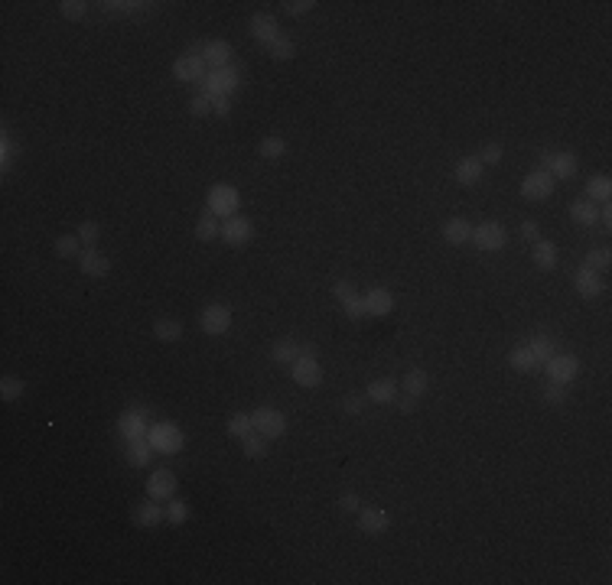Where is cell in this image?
<instances>
[{"label": "cell", "instance_id": "3957f363", "mask_svg": "<svg viewBox=\"0 0 612 585\" xmlns=\"http://www.w3.org/2000/svg\"><path fill=\"white\" fill-rule=\"evenodd\" d=\"M544 368H548V381H554V384H573L577 381V374H580V358L577 354H550L548 361H544Z\"/></svg>", "mask_w": 612, "mask_h": 585}, {"label": "cell", "instance_id": "74e56055", "mask_svg": "<svg viewBox=\"0 0 612 585\" xmlns=\"http://www.w3.org/2000/svg\"><path fill=\"white\" fill-rule=\"evenodd\" d=\"M78 247H82V237H78V234H62V237H55V254L59 257H76Z\"/></svg>", "mask_w": 612, "mask_h": 585}, {"label": "cell", "instance_id": "ffe728a7", "mask_svg": "<svg viewBox=\"0 0 612 585\" xmlns=\"http://www.w3.org/2000/svg\"><path fill=\"white\" fill-rule=\"evenodd\" d=\"M469 237H473V224L466 222V218H450V222L443 224V241L453 247H462L469 244Z\"/></svg>", "mask_w": 612, "mask_h": 585}, {"label": "cell", "instance_id": "680465c9", "mask_svg": "<svg viewBox=\"0 0 612 585\" xmlns=\"http://www.w3.org/2000/svg\"><path fill=\"white\" fill-rule=\"evenodd\" d=\"M596 224H602V231H609V228H612V208H602L600 222H596Z\"/></svg>", "mask_w": 612, "mask_h": 585}, {"label": "cell", "instance_id": "6f0895ef", "mask_svg": "<svg viewBox=\"0 0 612 585\" xmlns=\"http://www.w3.org/2000/svg\"><path fill=\"white\" fill-rule=\"evenodd\" d=\"M10 160H13V140H10V134L3 130V170H10Z\"/></svg>", "mask_w": 612, "mask_h": 585}, {"label": "cell", "instance_id": "6da1fadb", "mask_svg": "<svg viewBox=\"0 0 612 585\" xmlns=\"http://www.w3.org/2000/svg\"><path fill=\"white\" fill-rule=\"evenodd\" d=\"M241 85V75H238L235 65H225V69H209V75L202 78V95L205 98H231Z\"/></svg>", "mask_w": 612, "mask_h": 585}, {"label": "cell", "instance_id": "603a6c76", "mask_svg": "<svg viewBox=\"0 0 612 585\" xmlns=\"http://www.w3.org/2000/svg\"><path fill=\"white\" fill-rule=\"evenodd\" d=\"M362 296H365L368 316H387V312L394 309V296H391L387 289H381V287L368 289V293H362Z\"/></svg>", "mask_w": 612, "mask_h": 585}, {"label": "cell", "instance_id": "8992f818", "mask_svg": "<svg viewBox=\"0 0 612 585\" xmlns=\"http://www.w3.org/2000/svg\"><path fill=\"white\" fill-rule=\"evenodd\" d=\"M238 205H241V195H238L235 186H212V192H209V212L218 218V215H225V218H231V215L238 212Z\"/></svg>", "mask_w": 612, "mask_h": 585}, {"label": "cell", "instance_id": "e0dca14e", "mask_svg": "<svg viewBox=\"0 0 612 585\" xmlns=\"http://www.w3.org/2000/svg\"><path fill=\"white\" fill-rule=\"evenodd\" d=\"M78 267H82L85 277H107L111 273V260L101 251H95V247H88L85 254L78 257Z\"/></svg>", "mask_w": 612, "mask_h": 585}, {"label": "cell", "instance_id": "2e32d148", "mask_svg": "<svg viewBox=\"0 0 612 585\" xmlns=\"http://www.w3.org/2000/svg\"><path fill=\"white\" fill-rule=\"evenodd\" d=\"M147 494H150L153 501H170L173 494H176V475L166 471V468L153 471L150 481H147Z\"/></svg>", "mask_w": 612, "mask_h": 585}, {"label": "cell", "instance_id": "ee69618b", "mask_svg": "<svg viewBox=\"0 0 612 585\" xmlns=\"http://www.w3.org/2000/svg\"><path fill=\"white\" fill-rule=\"evenodd\" d=\"M541 397H544V400H548L550 406H560V404H563V400H567V387H563V384H554V381H548V387L541 390Z\"/></svg>", "mask_w": 612, "mask_h": 585}, {"label": "cell", "instance_id": "c3c4849f", "mask_svg": "<svg viewBox=\"0 0 612 585\" xmlns=\"http://www.w3.org/2000/svg\"><path fill=\"white\" fill-rule=\"evenodd\" d=\"M98 234H101V224H98V222H82V228H78V237H82V244H95Z\"/></svg>", "mask_w": 612, "mask_h": 585}, {"label": "cell", "instance_id": "cb8c5ba5", "mask_svg": "<svg viewBox=\"0 0 612 585\" xmlns=\"http://www.w3.org/2000/svg\"><path fill=\"white\" fill-rule=\"evenodd\" d=\"M570 218L580 224V228H593V224L600 222V208H596V202H590V199H577V202L570 205Z\"/></svg>", "mask_w": 612, "mask_h": 585}, {"label": "cell", "instance_id": "d590c367", "mask_svg": "<svg viewBox=\"0 0 612 585\" xmlns=\"http://www.w3.org/2000/svg\"><path fill=\"white\" fill-rule=\"evenodd\" d=\"M258 153L264 156V160H280V156L287 153V140L283 137H264L261 140V147H258Z\"/></svg>", "mask_w": 612, "mask_h": 585}, {"label": "cell", "instance_id": "484cf974", "mask_svg": "<svg viewBox=\"0 0 612 585\" xmlns=\"http://www.w3.org/2000/svg\"><path fill=\"white\" fill-rule=\"evenodd\" d=\"M531 257H534V264L541 267V270H554L557 267V244L554 241H534V251H531Z\"/></svg>", "mask_w": 612, "mask_h": 585}, {"label": "cell", "instance_id": "7a4b0ae2", "mask_svg": "<svg viewBox=\"0 0 612 585\" xmlns=\"http://www.w3.org/2000/svg\"><path fill=\"white\" fill-rule=\"evenodd\" d=\"M173 75L180 78V82H202L205 75V59H202V46L195 43L189 46V53H183L173 65Z\"/></svg>", "mask_w": 612, "mask_h": 585}, {"label": "cell", "instance_id": "ba28073f", "mask_svg": "<svg viewBox=\"0 0 612 585\" xmlns=\"http://www.w3.org/2000/svg\"><path fill=\"white\" fill-rule=\"evenodd\" d=\"M150 433V410L147 406H130L121 413V436L124 439H143Z\"/></svg>", "mask_w": 612, "mask_h": 585}, {"label": "cell", "instance_id": "7c38bea8", "mask_svg": "<svg viewBox=\"0 0 612 585\" xmlns=\"http://www.w3.org/2000/svg\"><path fill=\"white\" fill-rule=\"evenodd\" d=\"M290 368H293V371H290L293 381L300 384V387H320V384H322V368H320V361H316V358L300 354Z\"/></svg>", "mask_w": 612, "mask_h": 585}, {"label": "cell", "instance_id": "ac0fdd59", "mask_svg": "<svg viewBox=\"0 0 612 585\" xmlns=\"http://www.w3.org/2000/svg\"><path fill=\"white\" fill-rule=\"evenodd\" d=\"M577 170H580V160H577V153H570V150H563V153H554V160H550V166H548V172L554 176V182L577 176Z\"/></svg>", "mask_w": 612, "mask_h": 585}, {"label": "cell", "instance_id": "b9f144b4", "mask_svg": "<svg viewBox=\"0 0 612 585\" xmlns=\"http://www.w3.org/2000/svg\"><path fill=\"white\" fill-rule=\"evenodd\" d=\"M23 390H26V384L20 377H3L0 381V397L3 400H17V397H23Z\"/></svg>", "mask_w": 612, "mask_h": 585}, {"label": "cell", "instance_id": "11a10c76", "mask_svg": "<svg viewBox=\"0 0 612 585\" xmlns=\"http://www.w3.org/2000/svg\"><path fill=\"white\" fill-rule=\"evenodd\" d=\"M209 101H212V114L215 117H228V114H231V101H228V98H209Z\"/></svg>", "mask_w": 612, "mask_h": 585}, {"label": "cell", "instance_id": "9f6ffc18", "mask_svg": "<svg viewBox=\"0 0 612 585\" xmlns=\"http://www.w3.org/2000/svg\"><path fill=\"white\" fill-rule=\"evenodd\" d=\"M394 404H398L401 413H414V410H417V397H410V394L394 397Z\"/></svg>", "mask_w": 612, "mask_h": 585}, {"label": "cell", "instance_id": "7dc6e473", "mask_svg": "<svg viewBox=\"0 0 612 585\" xmlns=\"http://www.w3.org/2000/svg\"><path fill=\"white\" fill-rule=\"evenodd\" d=\"M186 517H189L186 501H170V507H166V521H170V523H183Z\"/></svg>", "mask_w": 612, "mask_h": 585}, {"label": "cell", "instance_id": "4dcf8cb0", "mask_svg": "<svg viewBox=\"0 0 612 585\" xmlns=\"http://www.w3.org/2000/svg\"><path fill=\"white\" fill-rule=\"evenodd\" d=\"M508 364H512L515 371L527 374V371H534V368H537V358H534V351L527 348V345H521V348H515L512 354H508Z\"/></svg>", "mask_w": 612, "mask_h": 585}, {"label": "cell", "instance_id": "db71d44e", "mask_svg": "<svg viewBox=\"0 0 612 585\" xmlns=\"http://www.w3.org/2000/svg\"><path fill=\"white\" fill-rule=\"evenodd\" d=\"M521 237H525V241H531V244H534V241H541V228H537V222H531V218H527V222H521Z\"/></svg>", "mask_w": 612, "mask_h": 585}, {"label": "cell", "instance_id": "bcb514c9", "mask_svg": "<svg viewBox=\"0 0 612 585\" xmlns=\"http://www.w3.org/2000/svg\"><path fill=\"white\" fill-rule=\"evenodd\" d=\"M502 156H505V147H502V143H489V147L479 153V163H482V166L485 163H489V166H498Z\"/></svg>", "mask_w": 612, "mask_h": 585}, {"label": "cell", "instance_id": "60d3db41", "mask_svg": "<svg viewBox=\"0 0 612 585\" xmlns=\"http://www.w3.org/2000/svg\"><path fill=\"white\" fill-rule=\"evenodd\" d=\"M342 309H345V316H349V319H365L368 316V309H365V296H358V293H355V296H349L342 303Z\"/></svg>", "mask_w": 612, "mask_h": 585}, {"label": "cell", "instance_id": "681fc988", "mask_svg": "<svg viewBox=\"0 0 612 585\" xmlns=\"http://www.w3.org/2000/svg\"><path fill=\"white\" fill-rule=\"evenodd\" d=\"M189 111H193V117H209L212 114V101L205 95H195L193 101H189Z\"/></svg>", "mask_w": 612, "mask_h": 585}, {"label": "cell", "instance_id": "5bb4252c", "mask_svg": "<svg viewBox=\"0 0 612 585\" xmlns=\"http://www.w3.org/2000/svg\"><path fill=\"white\" fill-rule=\"evenodd\" d=\"M358 527H362V533H368V537H378V533H387L391 517H387V511H381V507H362V511H358Z\"/></svg>", "mask_w": 612, "mask_h": 585}, {"label": "cell", "instance_id": "f546056e", "mask_svg": "<svg viewBox=\"0 0 612 585\" xmlns=\"http://www.w3.org/2000/svg\"><path fill=\"white\" fill-rule=\"evenodd\" d=\"M166 517V511H163L160 504H153V501H147V504H140L137 511H134V521L140 523V527H157V523Z\"/></svg>", "mask_w": 612, "mask_h": 585}, {"label": "cell", "instance_id": "30bf717a", "mask_svg": "<svg viewBox=\"0 0 612 585\" xmlns=\"http://www.w3.org/2000/svg\"><path fill=\"white\" fill-rule=\"evenodd\" d=\"M199 325H202L205 335H225V332L231 329V309L222 306V303L205 306L202 316H199Z\"/></svg>", "mask_w": 612, "mask_h": 585}, {"label": "cell", "instance_id": "8d00e7d4", "mask_svg": "<svg viewBox=\"0 0 612 585\" xmlns=\"http://www.w3.org/2000/svg\"><path fill=\"white\" fill-rule=\"evenodd\" d=\"M247 433H254V420H251V413H235L231 420H228V436L245 439Z\"/></svg>", "mask_w": 612, "mask_h": 585}, {"label": "cell", "instance_id": "7402d4cb", "mask_svg": "<svg viewBox=\"0 0 612 585\" xmlns=\"http://www.w3.org/2000/svg\"><path fill=\"white\" fill-rule=\"evenodd\" d=\"M365 397L371 404H394V397H398V381H391V377H378V381L368 384Z\"/></svg>", "mask_w": 612, "mask_h": 585}, {"label": "cell", "instance_id": "f5cc1de1", "mask_svg": "<svg viewBox=\"0 0 612 585\" xmlns=\"http://www.w3.org/2000/svg\"><path fill=\"white\" fill-rule=\"evenodd\" d=\"M339 507H342V511H349V514H358V511H362V498L349 491V494H342V498H339Z\"/></svg>", "mask_w": 612, "mask_h": 585}, {"label": "cell", "instance_id": "ab89813d", "mask_svg": "<svg viewBox=\"0 0 612 585\" xmlns=\"http://www.w3.org/2000/svg\"><path fill=\"white\" fill-rule=\"evenodd\" d=\"M527 348L534 351V358H537V361H548L550 354H554V341H550L548 335H534V339L527 341Z\"/></svg>", "mask_w": 612, "mask_h": 585}, {"label": "cell", "instance_id": "f907efd6", "mask_svg": "<svg viewBox=\"0 0 612 585\" xmlns=\"http://www.w3.org/2000/svg\"><path fill=\"white\" fill-rule=\"evenodd\" d=\"M290 17H306V13L316 7V0H290V3H283Z\"/></svg>", "mask_w": 612, "mask_h": 585}, {"label": "cell", "instance_id": "7bdbcfd3", "mask_svg": "<svg viewBox=\"0 0 612 585\" xmlns=\"http://www.w3.org/2000/svg\"><path fill=\"white\" fill-rule=\"evenodd\" d=\"M59 10H62L65 20H82V17L88 13V3H85V0H62V3H59Z\"/></svg>", "mask_w": 612, "mask_h": 585}, {"label": "cell", "instance_id": "4316f807", "mask_svg": "<svg viewBox=\"0 0 612 585\" xmlns=\"http://www.w3.org/2000/svg\"><path fill=\"white\" fill-rule=\"evenodd\" d=\"M401 384H404V394L423 397V394H427V387H430V377H427V371H423V368H410Z\"/></svg>", "mask_w": 612, "mask_h": 585}, {"label": "cell", "instance_id": "91938a15", "mask_svg": "<svg viewBox=\"0 0 612 585\" xmlns=\"http://www.w3.org/2000/svg\"><path fill=\"white\" fill-rule=\"evenodd\" d=\"M537 160H541V170H548L550 160H554V153H550V150H541V156H537Z\"/></svg>", "mask_w": 612, "mask_h": 585}, {"label": "cell", "instance_id": "e575fe53", "mask_svg": "<svg viewBox=\"0 0 612 585\" xmlns=\"http://www.w3.org/2000/svg\"><path fill=\"white\" fill-rule=\"evenodd\" d=\"M153 335H157L160 341H176L180 335H183V325H180L176 319H157L153 322Z\"/></svg>", "mask_w": 612, "mask_h": 585}, {"label": "cell", "instance_id": "d6986e66", "mask_svg": "<svg viewBox=\"0 0 612 585\" xmlns=\"http://www.w3.org/2000/svg\"><path fill=\"white\" fill-rule=\"evenodd\" d=\"M157 452V449L150 446V439L143 436V439H128V449H124V458H128V465L134 468H143V465H150V456Z\"/></svg>", "mask_w": 612, "mask_h": 585}, {"label": "cell", "instance_id": "d4e9b609", "mask_svg": "<svg viewBox=\"0 0 612 585\" xmlns=\"http://www.w3.org/2000/svg\"><path fill=\"white\" fill-rule=\"evenodd\" d=\"M482 163H479V156H462L460 163H456V179L462 182V186H475V182L482 179Z\"/></svg>", "mask_w": 612, "mask_h": 585}, {"label": "cell", "instance_id": "52a82bcc", "mask_svg": "<svg viewBox=\"0 0 612 585\" xmlns=\"http://www.w3.org/2000/svg\"><path fill=\"white\" fill-rule=\"evenodd\" d=\"M479 251H502L508 241V231L498 222H482L473 228V237H469Z\"/></svg>", "mask_w": 612, "mask_h": 585}, {"label": "cell", "instance_id": "f35d334b", "mask_svg": "<svg viewBox=\"0 0 612 585\" xmlns=\"http://www.w3.org/2000/svg\"><path fill=\"white\" fill-rule=\"evenodd\" d=\"M609 264H612L609 247H596V251H590V254L583 257V267H590V270H606Z\"/></svg>", "mask_w": 612, "mask_h": 585}, {"label": "cell", "instance_id": "5b68a950", "mask_svg": "<svg viewBox=\"0 0 612 585\" xmlns=\"http://www.w3.org/2000/svg\"><path fill=\"white\" fill-rule=\"evenodd\" d=\"M251 420H254V429L264 439H277L287 433V416L280 413V410H274V406H258L251 413Z\"/></svg>", "mask_w": 612, "mask_h": 585}, {"label": "cell", "instance_id": "277c9868", "mask_svg": "<svg viewBox=\"0 0 612 585\" xmlns=\"http://www.w3.org/2000/svg\"><path fill=\"white\" fill-rule=\"evenodd\" d=\"M147 439H150V446L157 449V452H163V456H176V452L183 449V433L173 423H153Z\"/></svg>", "mask_w": 612, "mask_h": 585}, {"label": "cell", "instance_id": "1f68e13d", "mask_svg": "<svg viewBox=\"0 0 612 585\" xmlns=\"http://www.w3.org/2000/svg\"><path fill=\"white\" fill-rule=\"evenodd\" d=\"M241 449H245L247 458H264V456H268V439L254 429V433H247V436L241 439Z\"/></svg>", "mask_w": 612, "mask_h": 585}, {"label": "cell", "instance_id": "8fae6325", "mask_svg": "<svg viewBox=\"0 0 612 585\" xmlns=\"http://www.w3.org/2000/svg\"><path fill=\"white\" fill-rule=\"evenodd\" d=\"M218 237H225L231 247H241V244H247V241L254 237V224L247 222V218H241V215H231V218H225V222H222Z\"/></svg>", "mask_w": 612, "mask_h": 585}, {"label": "cell", "instance_id": "83f0119b", "mask_svg": "<svg viewBox=\"0 0 612 585\" xmlns=\"http://www.w3.org/2000/svg\"><path fill=\"white\" fill-rule=\"evenodd\" d=\"M270 358H274L277 364H293L297 358H300V345H297L293 339H280L277 345L270 348Z\"/></svg>", "mask_w": 612, "mask_h": 585}, {"label": "cell", "instance_id": "d6a6232c", "mask_svg": "<svg viewBox=\"0 0 612 585\" xmlns=\"http://www.w3.org/2000/svg\"><path fill=\"white\" fill-rule=\"evenodd\" d=\"M268 49H270V55H274L277 62H290L293 55H297V46H293V39H290V36H283V33H280V36L268 46Z\"/></svg>", "mask_w": 612, "mask_h": 585}, {"label": "cell", "instance_id": "9a60e30c", "mask_svg": "<svg viewBox=\"0 0 612 585\" xmlns=\"http://www.w3.org/2000/svg\"><path fill=\"white\" fill-rule=\"evenodd\" d=\"M231 55H235V49H231L228 39H212V43L202 46V59L209 69H225V65H231Z\"/></svg>", "mask_w": 612, "mask_h": 585}, {"label": "cell", "instance_id": "836d02e7", "mask_svg": "<svg viewBox=\"0 0 612 585\" xmlns=\"http://www.w3.org/2000/svg\"><path fill=\"white\" fill-rule=\"evenodd\" d=\"M218 231H222V224L215 222L212 212H205L202 218L195 222V237H199V241H215V237H218Z\"/></svg>", "mask_w": 612, "mask_h": 585}, {"label": "cell", "instance_id": "44dd1931", "mask_svg": "<svg viewBox=\"0 0 612 585\" xmlns=\"http://www.w3.org/2000/svg\"><path fill=\"white\" fill-rule=\"evenodd\" d=\"M573 283H577V293H580L583 299H596L602 293V280L596 270H590V267H580L577 270V277H573Z\"/></svg>", "mask_w": 612, "mask_h": 585}, {"label": "cell", "instance_id": "f1b7e54d", "mask_svg": "<svg viewBox=\"0 0 612 585\" xmlns=\"http://www.w3.org/2000/svg\"><path fill=\"white\" fill-rule=\"evenodd\" d=\"M609 195H612L609 176H590V182H586V199H590V202H609Z\"/></svg>", "mask_w": 612, "mask_h": 585}, {"label": "cell", "instance_id": "9c48e42d", "mask_svg": "<svg viewBox=\"0 0 612 585\" xmlns=\"http://www.w3.org/2000/svg\"><path fill=\"white\" fill-rule=\"evenodd\" d=\"M550 192H554V176L548 170H534L521 179V195L527 202H544L550 199Z\"/></svg>", "mask_w": 612, "mask_h": 585}, {"label": "cell", "instance_id": "4fadbf2b", "mask_svg": "<svg viewBox=\"0 0 612 585\" xmlns=\"http://www.w3.org/2000/svg\"><path fill=\"white\" fill-rule=\"evenodd\" d=\"M247 30H251V36L264 46H270L280 36V26H277V17H274V13H254V17L247 20Z\"/></svg>", "mask_w": 612, "mask_h": 585}, {"label": "cell", "instance_id": "816d5d0a", "mask_svg": "<svg viewBox=\"0 0 612 585\" xmlns=\"http://www.w3.org/2000/svg\"><path fill=\"white\" fill-rule=\"evenodd\" d=\"M355 293H358V289H355L349 280H339V283H333V296L339 299V303H345V299L355 296Z\"/></svg>", "mask_w": 612, "mask_h": 585}, {"label": "cell", "instance_id": "f6af8a7d", "mask_svg": "<svg viewBox=\"0 0 612 585\" xmlns=\"http://www.w3.org/2000/svg\"><path fill=\"white\" fill-rule=\"evenodd\" d=\"M365 404H368L365 394H345V397H342V410H345L349 416H358L362 410H365Z\"/></svg>", "mask_w": 612, "mask_h": 585}]
</instances>
